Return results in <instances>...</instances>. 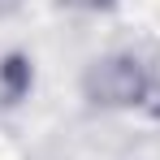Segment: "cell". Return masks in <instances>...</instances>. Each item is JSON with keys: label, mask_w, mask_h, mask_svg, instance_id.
I'll use <instances>...</instances> for the list:
<instances>
[{"label": "cell", "mask_w": 160, "mask_h": 160, "mask_svg": "<svg viewBox=\"0 0 160 160\" xmlns=\"http://www.w3.org/2000/svg\"><path fill=\"white\" fill-rule=\"evenodd\" d=\"M152 78H156V69L138 52H108L87 65L82 95L95 108H143Z\"/></svg>", "instance_id": "6da1fadb"}, {"label": "cell", "mask_w": 160, "mask_h": 160, "mask_svg": "<svg viewBox=\"0 0 160 160\" xmlns=\"http://www.w3.org/2000/svg\"><path fill=\"white\" fill-rule=\"evenodd\" d=\"M35 91V61L26 52H4L0 56V104L18 108Z\"/></svg>", "instance_id": "7a4b0ae2"}, {"label": "cell", "mask_w": 160, "mask_h": 160, "mask_svg": "<svg viewBox=\"0 0 160 160\" xmlns=\"http://www.w3.org/2000/svg\"><path fill=\"white\" fill-rule=\"evenodd\" d=\"M143 112L160 121V74L152 78V87H147V100H143Z\"/></svg>", "instance_id": "3957f363"}, {"label": "cell", "mask_w": 160, "mask_h": 160, "mask_svg": "<svg viewBox=\"0 0 160 160\" xmlns=\"http://www.w3.org/2000/svg\"><path fill=\"white\" fill-rule=\"evenodd\" d=\"M61 4H69V9H87V13H100V9H112L117 0H61Z\"/></svg>", "instance_id": "277c9868"}, {"label": "cell", "mask_w": 160, "mask_h": 160, "mask_svg": "<svg viewBox=\"0 0 160 160\" xmlns=\"http://www.w3.org/2000/svg\"><path fill=\"white\" fill-rule=\"evenodd\" d=\"M18 4H22V0H0V18H4V13H13Z\"/></svg>", "instance_id": "5b68a950"}]
</instances>
